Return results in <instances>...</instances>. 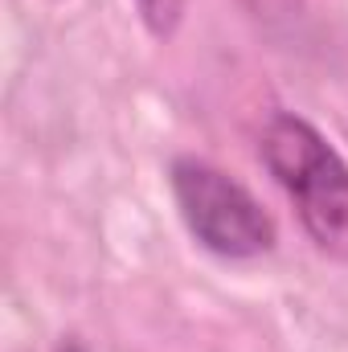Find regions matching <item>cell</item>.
Segmentation results:
<instances>
[{
  "mask_svg": "<svg viewBox=\"0 0 348 352\" xmlns=\"http://www.w3.org/2000/svg\"><path fill=\"white\" fill-rule=\"evenodd\" d=\"M140 21L148 25V33L156 37H173L180 16H184V0H135Z\"/></svg>",
  "mask_w": 348,
  "mask_h": 352,
  "instance_id": "cell-3",
  "label": "cell"
},
{
  "mask_svg": "<svg viewBox=\"0 0 348 352\" xmlns=\"http://www.w3.org/2000/svg\"><path fill=\"white\" fill-rule=\"evenodd\" d=\"M259 156L299 213L320 254L348 266V160L295 111H274L259 135Z\"/></svg>",
  "mask_w": 348,
  "mask_h": 352,
  "instance_id": "cell-1",
  "label": "cell"
},
{
  "mask_svg": "<svg viewBox=\"0 0 348 352\" xmlns=\"http://www.w3.org/2000/svg\"><path fill=\"white\" fill-rule=\"evenodd\" d=\"M58 352H90V349L78 340V336H62V340H58Z\"/></svg>",
  "mask_w": 348,
  "mask_h": 352,
  "instance_id": "cell-4",
  "label": "cell"
},
{
  "mask_svg": "<svg viewBox=\"0 0 348 352\" xmlns=\"http://www.w3.org/2000/svg\"><path fill=\"white\" fill-rule=\"evenodd\" d=\"M168 188L184 230L201 250L230 263H250L274 250L279 226L266 213V205L213 160L176 156L168 164Z\"/></svg>",
  "mask_w": 348,
  "mask_h": 352,
  "instance_id": "cell-2",
  "label": "cell"
}]
</instances>
